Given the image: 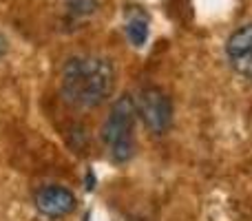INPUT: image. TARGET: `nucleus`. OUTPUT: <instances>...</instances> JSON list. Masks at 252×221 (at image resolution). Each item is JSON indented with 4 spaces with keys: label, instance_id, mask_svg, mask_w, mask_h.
Instances as JSON below:
<instances>
[{
    "label": "nucleus",
    "instance_id": "obj_5",
    "mask_svg": "<svg viewBox=\"0 0 252 221\" xmlns=\"http://www.w3.org/2000/svg\"><path fill=\"white\" fill-rule=\"evenodd\" d=\"M33 206L42 217L60 219L73 213L75 206H78V199H75V195L69 188L58 186V184H49V186H42L35 190Z\"/></svg>",
    "mask_w": 252,
    "mask_h": 221
},
{
    "label": "nucleus",
    "instance_id": "obj_4",
    "mask_svg": "<svg viewBox=\"0 0 252 221\" xmlns=\"http://www.w3.org/2000/svg\"><path fill=\"white\" fill-rule=\"evenodd\" d=\"M226 58L230 69L246 80H252V22L237 27L226 40Z\"/></svg>",
    "mask_w": 252,
    "mask_h": 221
},
{
    "label": "nucleus",
    "instance_id": "obj_1",
    "mask_svg": "<svg viewBox=\"0 0 252 221\" xmlns=\"http://www.w3.org/2000/svg\"><path fill=\"white\" fill-rule=\"evenodd\" d=\"M115 64L104 56H71L60 73V93L73 109H97L115 91Z\"/></svg>",
    "mask_w": 252,
    "mask_h": 221
},
{
    "label": "nucleus",
    "instance_id": "obj_7",
    "mask_svg": "<svg viewBox=\"0 0 252 221\" xmlns=\"http://www.w3.org/2000/svg\"><path fill=\"white\" fill-rule=\"evenodd\" d=\"M100 7V0H66V16L71 20L91 18Z\"/></svg>",
    "mask_w": 252,
    "mask_h": 221
},
{
    "label": "nucleus",
    "instance_id": "obj_3",
    "mask_svg": "<svg viewBox=\"0 0 252 221\" xmlns=\"http://www.w3.org/2000/svg\"><path fill=\"white\" fill-rule=\"evenodd\" d=\"M135 109L148 133L166 135L173 126V102L159 87H144L135 97Z\"/></svg>",
    "mask_w": 252,
    "mask_h": 221
},
{
    "label": "nucleus",
    "instance_id": "obj_6",
    "mask_svg": "<svg viewBox=\"0 0 252 221\" xmlns=\"http://www.w3.org/2000/svg\"><path fill=\"white\" fill-rule=\"evenodd\" d=\"M124 33L135 49H142L151 35V18L142 7H128L124 16Z\"/></svg>",
    "mask_w": 252,
    "mask_h": 221
},
{
    "label": "nucleus",
    "instance_id": "obj_8",
    "mask_svg": "<svg viewBox=\"0 0 252 221\" xmlns=\"http://www.w3.org/2000/svg\"><path fill=\"white\" fill-rule=\"evenodd\" d=\"M7 53H9V40H7V35L0 33V60H2Z\"/></svg>",
    "mask_w": 252,
    "mask_h": 221
},
{
    "label": "nucleus",
    "instance_id": "obj_2",
    "mask_svg": "<svg viewBox=\"0 0 252 221\" xmlns=\"http://www.w3.org/2000/svg\"><path fill=\"white\" fill-rule=\"evenodd\" d=\"M135 120H137L135 97L130 93H124L113 102L102 124V142L115 164H126L135 155Z\"/></svg>",
    "mask_w": 252,
    "mask_h": 221
}]
</instances>
